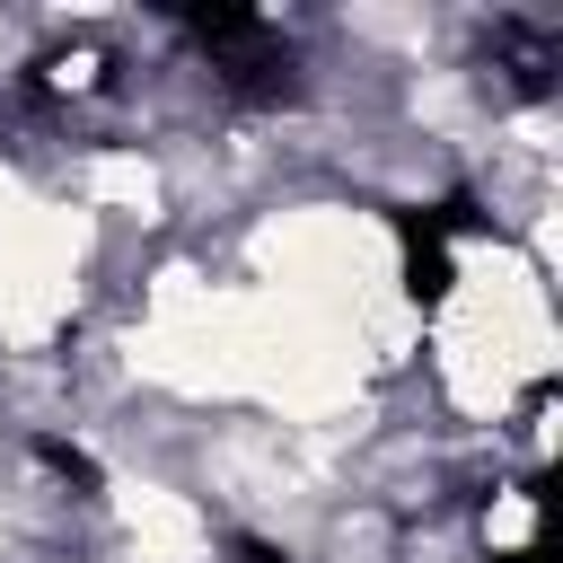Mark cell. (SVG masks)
Listing matches in <instances>:
<instances>
[{
	"label": "cell",
	"mask_w": 563,
	"mask_h": 563,
	"mask_svg": "<svg viewBox=\"0 0 563 563\" xmlns=\"http://www.w3.org/2000/svg\"><path fill=\"white\" fill-rule=\"evenodd\" d=\"M396 246H405V290L422 308L449 299V238L431 229V211H396Z\"/></svg>",
	"instance_id": "cell-1"
},
{
	"label": "cell",
	"mask_w": 563,
	"mask_h": 563,
	"mask_svg": "<svg viewBox=\"0 0 563 563\" xmlns=\"http://www.w3.org/2000/svg\"><path fill=\"white\" fill-rule=\"evenodd\" d=\"M35 457L62 475V484H79V493H97V457L88 449H70V440H53V431H35Z\"/></svg>",
	"instance_id": "cell-2"
},
{
	"label": "cell",
	"mask_w": 563,
	"mask_h": 563,
	"mask_svg": "<svg viewBox=\"0 0 563 563\" xmlns=\"http://www.w3.org/2000/svg\"><path fill=\"white\" fill-rule=\"evenodd\" d=\"M493 563H554V545H545V528H537L528 545H510V554H493Z\"/></svg>",
	"instance_id": "cell-3"
},
{
	"label": "cell",
	"mask_w": 563,
	"mask_h": 563,
	"mask_svg": "<svg viewBox=\"0 0 563 563\" xmlns=\"http://www.w3.org/2000/svg\"><path fill=\"white\" fill-rule=\"evenodd\" d=\"M238 563H290L282 545H264V537H238Z\"/></svg>",
	"instance_id": "cell-4"
}]
</instances>
